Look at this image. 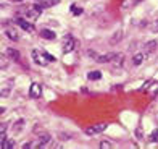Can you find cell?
I'll use <instances>...</instances> for the list:
<instances>
[{
  "label": "cell",
  "instance_id": "7c38bea8",
  "mask_svg": "<svg viewBox=\"0 0 158 149\" xmlns=\"http://www.w3.org/2000/svg\"><path fill=\"white\" fill-rule=\"evenodd\" d=\"M48 141H50V136H48V134H42V136L37 139V146H39V147H40V146H45Z\"/></svg>",
  "mask_w": 158,
  "mask_h": 149
},
{
  "label": "cell",
  "instance_id": "ba28073f",
  "mask_svg": "<svg viewBox=\"0 0 158 149\" xmlns=\"http://www.w3.org/2000/svg\"><path fill=\"white\" fill-rule=\"evenodd\" d=\"M114 57H116V54H106V55H102V57H98V62L100 63H108L111 60H114Z\"/></svg>",
  "mask_w": 158,
  "mask_h": 149
},
{
  "label": "cell",
  "instance_id": "30bf717a",
  "mask_svg": "<svg viewBox=\"0 0 158 149\" xmlns=\"http://www.w3.org/2000/svg\"><path fill=\"white\" fill-rule=\"evenodd\" d=\"M2 149H11V147H15V141L13 139H6V138H3L2 139Z\"/></svg>",
  "mask_w": 158,
  "mask_h": 149
},
{
  "label": "cell",
  "instance_id": "8fae6325",
  "mask_svg": "<svg viewBox=\"0 0 158 149\" xmlns=\"http://www.w3.org/2000/svg\"><path fill=\"white\" fill-rule=\"evenodd\" d=\"M143 49H145V52H147V54H152L155 49H156V41H150V42H147Z\"/></svg>",
  "mask_w": 158,
  "mask_h": 149
},
{
  "label": "cell",
  "instance_id": "ffe728a7",
  "mask_svg": "<svg viewBox=\"0 0 158 149\" xmlns=\"http://www.w3.org/2000/svg\"><path fill=\"white\" fill-rule=\"evenodd\" d=\"M100 147H111V144L106 143V141H102V143H100Z\"/></svg>",
  "mask_w": 158,
  "mask_h": 149
},
{
  "label": "cell",
  "instance_id": "5b68a950",
  "mask_svg": "<svg viewBox=\"0 0 158 149\" xmlns=\"http://www.w3.org/2000/svg\"><path fill=\"white\" fill-rule=\"evenodd\" d=\"M40 13H42V5H39V7H32V8H27L26 15H27V16H31V18H37V16H40Z\"/></svg>",
  "mask_w": 158,
  "mask_h": 149
},
{
  "label": "cell",
  "instance_id": "44dd1931",
  "mask_svg": "<svg viewBox=\"0 0 158 149\" xmlns=\"http://www.w3.org/2000/svg\"><path fill=\"white\" fill-rule=\"evenodd\" d=\"M153 31L158 33V21H155V24H153Z\"/></svg>",
  "mask_w": 158,
  "mask_h": 149
},
{
  "label": "cell",
  "instance_id": "603a6c76",
  "mask_svg": "<svg viewBox=\"0 0 158 149\" xmlns=\"http://www.w3.org/2000/svg\"><path fill=\"white\" fill-rule=\"evenodd\" d=\"M11 2H23V0H11Z\"/></svg>",
  "mask_w": 158,
  "mask_h": 149
},
{
  "label": "cell",
  "instance_id": "7402d4cb",
  "mask_svg": "<svg viewBox=\"0 0 158 149\" xmlns=\"http://www.w3.org/2000/svg\"><path fill=\"white\" fill-rule=\"evenodd\" d=\"M3 112H5V107H0V115H2Z\"/></svg>",
  "mask_w": 158,
  "mask_h": 149
},
{
  "label": "cell",
  "instance_id": "277c9868",
  "mask_svg": "<svg viewBox=\"0 0 158 149\" xmlns=\"http://www.w3.org/2000/svg\"><path fill=\"white\" fill-rule=\"evenodd\" d=\"M29 96L34 97V99H39L42 96V86L39 83H32L31 88H29Z\"/></svg>",
  "mask_w": 158,
  "mask_h": 149
},
{
  "label": "cell",
  "instance_id": "4fadbf2b",
  "mask_svg": "<svg viewBox=\"0 0 158 149\" xmlns=\"http://www.w3.org/2000/svg\"><path fill=\"white\" fill-rule=\"evenodd\" d=\"M143 60H145V54H137V55H134V59H132L134 65H140Z\"/></svg>",
  "mask_w": 158,
  "mask_h": 149
},
{
  "label": "cell",
  "instance_id": "3957f363",
  "mask_svg": "<svg viewBox=\"0 0 158 149\" xmlns=\"http://www.w3.org/2000/svg\"><path fill=\"white\" fill-rule=\"evenodd\" d=\"M105 130H106V123H98V125H92V126H89V128H85L84 133L92 136V134H98V133H102Z\"/></svg>",
  "mask_w": 158,
  "mask_h": 149
},
{
  "label": "cell",
  "instance_id": "cb8c5ba5",
  "mask_svg": "<svg viewBox=\"0 0 158 149\" xmlns=\"http://www.w3.org/2000/svg\"><path fill=\"white\" fill-rule=\"evenodd\" d=\"M35 2H40V3H42V2H44V0H35Z\"/></svg>",
  "mask_w": 158,
  "mask_h": 149
},
{
  "label": "cell",
  "instance_id": "d6986e66",
  "mask_svg": "<svg viewBox=\"0 0 158 149\" xmlns=\"http://www.w3.org/2000/svg\"><path fill=\"white\" fill-rule=\"evenodd\" d=\"M152 141H155V143H158V130H153V133H152Z\"/></svg>",
  "mask_w": 158,
  "mask_h": 149
},
{
  "label": "cell",
  "instance_id": "e0dca14e",
  "mask_svg": "<svg viewBox=\"0 0 158 149\" xmlns=\"http://www.w3.org/2000/svg\"><path fill=\"white\" fill-rule=\"evenodd\" d=\"M6 138V126L5 125H0V139Z\"/></svg>",
  "mask_w": 158,
  "mask_h": 149
},
{
  "label": "cell",
  "instance_id": "6da1fadb",
  "mask_svg": "<svg viewBox=\"0 0 158 149\" xmlns=\"http://www.w3.org/2000/svg\"><path fill=\"white\" fill-rule=\"evenodd\" d=\"M32 59L40 67H45V65H48L50 62H55L53 55H50L47 52H40V50H37V49H34V50H32Z\"/></svg>",
  "mask_w": 158,
  "mask_h": 149
},
{
  "label": "cell",
  "instance_id": "8992f818",
  "mask_svg": "<svg viewBox=\"0 0 158 149\" xmlns=\"http://www.w3.org/2000/svg\"><path fill=\"white\" fill-rule=\"evenodd\" d=\"M18 24L23 28L24 31H27V33H32V31H34V26H32L31 23H27V21L23 20V18H19V20H18Z\"/></svg>",
  "mask_w": 158,
  "mask_h": 149
},
{
  "label": "cell",
  "instance_id": "5bb4252c",
  "mask_svg": "<svg viewBox=\"0 0 158 149\" xmlns=\"http://www.w3.org/2000/svg\"><path fill=\"white\" fill-rule=\"evenodd\" d=\"M87 78H89V80H100V78H102V73L97 72V70H95V72H89Z\"/></svg>",
  "mask_w": 158,
  "mask_h": 149
},
{
  "label": "cell",
  "instance_id": "52a82bcc",
  "mask_svg": "<svg viewBox=\"0 0 158 149\" xmlns=\"http://www.w3.org/2000/svg\"><path fill=\"white\" fill-rule=\"evenodd\" d=\"M40 36L44 37V39H47V41H53L56 37V34L53 31H50V29H42L40 31Z\"/></svg>",
  "mask_w": 158,
  "mask_h": 149
},
{
  "label": "cell",
  "instance_id": "9a60e30c",
  "mask_svg": "<svg viewBox=\"0 0 158 149\" xmlns=\"http://www.w3.org/2000/svg\"><path fill=\"white\" fill-rule=\"evenodd\" d=\"M6 54H8V57H11V59H15V60L19 59V54H18L16 50H13V49H8V50H6Z\"/></svg>",
  "mask_w": 158,
  "mask_h": 149
},
{
  "label": "cell",
  "instance_id": "9c48e42d",
  "mask_svg": "<svg viewBox=\"0 0 158 149\" xmlns=\"http://www.w3.org/2000/svg\"><path fill=\"white\" fill-rule=\"evenodd\" d=\"M6 36H8V39H11V41H18V39H19L18 31H16V29H13V28L6 29Z\"/></svg>",
  "mask_w": 158,
  "mask_h": 149
},
{
  "label": "cell",
  "instance_id": "7a4b0ae2",
  "mask_svg": "<svg viewBox=\"0 0 158 149\" xmlns=\"http://www.w3.org/2000/svg\"><path fill=\"white\" fill-rule=\"evenodd\" d=\"M76 46H77V42H76V39H74V37H71V36L64 37V41H63V54H69V52H73L74 49H76Z\"/></svg>",
  "mask_w": 158,
  "mask_h": 149
},
{
  "label": "cell",
  "instance_id": "2e32d148",
  "mask_svg": "<svg viewBox=\"0 0 158 149\" xmlns=\"http://www.w3.org/2000/svg\"><path fill=\"white\" fill-rule=\"evenodd\" d=\"M137 2H140V0H124V3H123V8H126L127 5H129V7H132V5H135Z\"/></svg>",
  "mask_w": 158,
  "mask_h": 149
},
{
  "label": "cell",
  "instance_id": "ac0fdd59",
  "mask_svg": "<svg viewBox=\"0 0 158 149\" xmlns=\"http://www.w3.org/2000/svg\"><path fill=\"white\" fill-rule=\"evenodd\" d=\"M71 10H73V15H81V13H82V10L81 8H77V7H71Z\"/></svg>",
  "mask_w": 158,
  "mask_h": 149
}]
</instances>
